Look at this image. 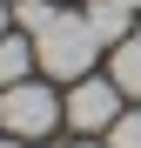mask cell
Wrapping results in <instances>:
<instances>
[{
  "label": "cell",
  "instance_id": "obj_5",
  "mask_svg": "<svg viewBox=\"0 0 141 148\" xmlns=\"http://www.w3.org/2000/svg\"><path fill=\"white\" fill-rule=\"evenodd\" d=\"M87 27L101 34V47H114V40L134 34V7H121V0H94V7H87Z\"/></svg>",
  "mask_w": 141,
  "mask_h": 148
},
{
  "label": "cell",
  "instance_id": "obj_1",
  "mask_svg": "<svg viewBox=\"0 0 141 148\" xmlns=\"http://www.w3.org/2000/svg\"><path fill=\"white\" fill-rule=\"evenodd\" d=\"M34 61H40V74H54V81H81V74L101 61V34L87 27V14H54L34 34Z\"/></svg>",
  "mask_w": 141,
  "mask_h": 148
},
{
  "label": "cell",
  "instance_id": "obj_9",
  "mask_svg": "<svg viewBox=\"0 0 141 148\" xmlns=\"http://www.w3.org/2000/svg\"><path fill=\"white\" fill-rule=\"evenodd\" d=\"M7 27H14V0H0V40H7Z\"/></svg>",
  "mask_w": 141,
  "mask_h": 148
},
{
  "label": "cell",
  "instance_id": "obj_2",
  "mask_svg": "<svg viewBox=\"0 0 141 148\" xmlns=\"http://www.w3.org/2000/svg\"><path fill=\"white\" fill-rule=\"evenodd\" d=\"M61 94L47 88V81H14V88H0V135H20V141H40V135H54L61 128Z\"/></svg>",
  "mask_w": 141,
  "mask_h": 148
},
{
  "label": "cell",
  "instance_id": "obj_3",
  "mask_svg": "<svg viewBox=\"0 0 141 148\" xmlns=\"http://www.w3.org/2000/svg\"><path fill=\"white\" fill-rule=\"evenodd\" d=\"M121 101H128V94L114 88V81H94V74H81V81H67L61 114H67V128H74V135H108L114 121H121Z\"/></svg>",
  "mask_w": 141,
  "mask_h": 148
},
{
  "label": "cell",
  "instance_id": "obj_11",
  "mask_svg": "<svg viewBox=\"0 0 141 148\" xmlns=\"http://www.w3.org/2000/svg\"><path fill=\"white\" fill-rule=\"evenodd\" d=\"M67 148H94V141H87V135H81V141H67Z\"/></svg>",
  "mask_w": 141,
  "mask_h": 148
},
{
  "label": "cell",
  "instance_id": "obj_10",
  "mask_svg": "<svg viewBox=\"0 0 141 148\" xmlns=\"http://www.w3.org/2000/svg\"><path fill=\"white\" fill-rule=\"evenodd\" d=\"M0 148H34V141H20V135H0Z\"/></svg>",
  "mask_w": 141,
  "mask_h": 148
},
{
  "label": "cell",
  "instance_id": "obj_6",
  "mask_svg": "<svg viewBox=\"0 0 141 148\" xmlns=\"http://www.w3.org/2000/svg\"><path fill=\"white\" fill-rule=\"evenodd\" d=\"M27 67H40V61H34V40H27V34H7V40H0V88L27 81Z\"/></svg>",
  "mask_w": 141,
  "mask_h": 148
},
{
  "label": "cell",
  "instance_id": "obj_8",
  "mask_svg": "<svg viewBox=\"0 0 141 148\" xmlns=\"http://www.w3.org/2000/svg\"><path fill=\"white\" fill-rule=\"evenodd\" d=\"M108 148H141V101L121 108V121L108 128Z\"/></svg>",
  "mask_w": 141,
  "mask_h": 148
},
{
  "label": "cell",
  "instance_id": "obj_7",
  "mask_svg": "<svg viewBox=\"0 0 141 148\" xmlns=\"http://www.w3.org/2000/svg\"><path fill=\"white\" fill-rule=\"evenodd\" d=\"M54 14H61V0H14V27L27 34V40H34V34H40Z\"/></svg>",
  "mask_w": 141,
  "mask_h": 148
},
{
  "label": "cell",
  "instance_id": "obj_4",
  "mask_svg": "<svg viewBox=\"0 0 141 148\" xmlns=\"http://www.w3.org/2000/svg\"><path fill=\"white\" fill-rule=\"evenodd\" d=\"M108 81L128 94V101H141V27L128 34V40H114L108 47Z\"/></svg>",
  "mask_w": 141,
  "mask_h": 148
},
{
  "label": "cell",
  "instance_id": "obj_12",
  "mask_svg": "<svg viewBox=\"0 0 141 148\" xmlns=\"http://www.w3.org/2000/svg\"><path fill=\"white\" fill-rule=\"evenodd\" d=\"M121 7H141V0H121Z\"/></svg>",
  "mask_w": 141,
  "mask_h": 148
}]
</instances>
